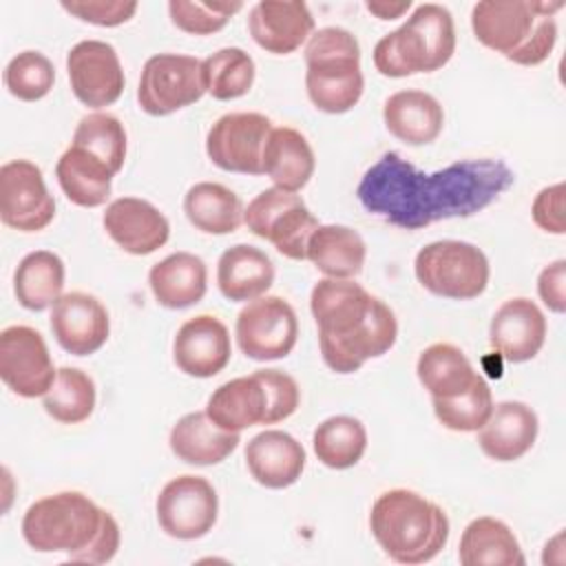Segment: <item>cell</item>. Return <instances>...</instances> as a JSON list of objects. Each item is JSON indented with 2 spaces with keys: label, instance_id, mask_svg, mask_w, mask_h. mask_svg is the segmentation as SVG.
Segmentation results:
<instances>
[{
  "label": "cell",
  "instance_id": "obj_20",
  "mask_svg": "<svg viewBox=\"0 0 566 566\" xmlns=\"http://www.w3.org/2000/svg\"><path fill=\"white\" fill-rule=\"evenodd\" d=\"M546 340L544 312L531 298L504 301L491 318L489 343L509 363H526L539 354Z\"/></svg>",
  "mask_w": 566,
  "mask_h": 566
},
{
  "label": "cell",
  "instance_id": "obj_18",
  "mask_svg": "<svg viewBox=\"0 0 566 566\" xmlns=\"http://www.w3.org/2000/svg\"><path fill=\"white\" fill-rule=\"evenodd\" d=\"M232 356L228 327L210 314L188 318L172 340L175 365L192 378H212L226 369Z\"/></svg>",
  "mask_w": 566,
  "mask_h": 566
},
{
  "label": "cell",
  "instance_id": "obj_14",
  "mask_svg": "<svg viewBox=\"0 0 566 566\" xmlns=\"http://www.w3.org/2000/svg\"><path fill=\"white\" fill-rule=\"evenodd\" d=\"M55 217V199L42 170L29 159L0 166V219L18 232H40Z\"/></svg>",
  "mask_w": 566,
  "mask_h": 566
},
{
  "label": "cell",
  "instance_id": "obj_10",
  "mask_svg": "<svg viewBox=\"0 0 566 566\" xmlns=\"http://www.w3.org/2000/svg\"><path fill=\"white\" fill-rule=\"evenodd\" d=\"M206 93L201 60L184 53H157L146 60L137 102L153 117H166L199 102Z\"/></svg>",
  "mask_w": 566,
  "mask_h": 566
},
{
  "label": "cell",
  "instance_id": "obj_15",
  "mask_svg": "<svg viewBox=\"0 0 566 566\" xmlns=\"http://www.w3.org/2000/svg\"><path fill=\"white\" fill-rule=\"evenodd\" d=\"M57 369L42 334L29 325H11L0 334V378L22 398L44 396Z\"/></svg>",
  "mask_w": 566,
  "mask_h": 566
},
{
  "label": "cell",
  "instance_id": "obj_22",
  "mask_svg": "<svg viewBox=\"0 0 566 566\" xmlns=\"http://www.w3.org/2000/svg\"><path fill=\"white\" fill-rule=\"evenodd\" d=\"M537 413L520 402L504 400L493 405L489 420L478 429V444L482 453L495 462L520 460L537 440Z\"/></svg>",
  "mask_w": 566,
  "mask_h": 566
},
{
  "label": "cell",
  "instance_id": "obj_47",
  "mask_svg": "<svg viewBox=\"0 0 566 566\" xmlns=\"http://www.w3.org/2000/svg\"><path fill=\"white\" fill-rule=\"evenodd\" d=\"M365 9L376 15L378 20H396L402 18L411 9V0H400V2H387V0H367Z\"/></svg>",
  "mask_w": 566,
  "mask_h": 566
},
{
  "label": "cell",
  "instance_id": "obj_8",
  "mask_svg": "<svg viewBox=\"0 0 566 566\" xmlns=\"http://www.w3.org/2000/svg\"><path fill=\"white\" fill-rule=\"evenodd\" d=\"M418 283L442 298H478L489 285L486 254L467 241L442 239L424 245L413 261Z\"/></svg>",
  "mask_w": 566,
  "mask_h": 566
},
{
  "label": "cell",
  "instance_id": "obj_41",
  "mask_svg": "<svg viewBox=\"0 0 566 566\" xmlns=\"http://www.w3.org/2000/svg\"><path fill=\"white\" fill-rule=\"evenodd\" d=\"M53 62L40 51H22L4 66L7 91L22 102H38L53 88Z\"/></svg>",
  "mask_w": 566,
  "mask_h": 566
},
{
  "label": "cell",
  "instance_id": "obj_19",
  "mask_svg": "<svg viewBox=\"0 0 566 566\" xmlns=\"http://www.w3.org/2000/svg\"><path fill=\"white\" fill-rule=\"evenodd\" d=\"M106 234L128 254L144 256L166 245L170 223L150 201L139 197H119L106 206Z\"/></svg>",
  "mask_w": 566,
  "mask_h": 566
},
{
  "label": "cell",
  "instance_id": "obj_13",
  "mask_svg": "<svg viewBox=\"0 0 566 566\" xmlns=\"http://www.w3.org/2000/svg\"><path fill=\"white\" fill-rule=\"evenodd\" d=\"M272 128L270 117L261 113H226L210 126L206 153L226 172L263 175V150Z\"/></svg>",
  "mask_w": 566,
  "mask_h": 566
},
{
  "label": "cell",
  "instance_id": "obj_33",
  "mask_svg": "<svg viewBox=\"0 0 566 566\" xmlns=\"http://www.w3.org/2000/svg\"><path fill=\"white\" fill-rule=\"evenodd\" d=\"M188 221L206 234H230L243 223V203L237 192L217 181H199L184 197Z\"/></svg>",
  "mask_w": 566,
  "mask_h": 566
},
{
  "label": "cell",
  "instance_id": "obj_3",
  "mask_svg": "<svg viewBox=\"0 0 566 566\" xmlns=\"http://www.w3.org/2000/svg\"><path fill=\"white\" fill-rule=\"evenodd\" d=\"M22 537L38 553H66L71 562L106 564L119 548V524L80 491L33 502L22 517Z\"/></svg>",
  "mask_w": 566,
  "mask_h": 566
},
{
  "label": "cell",
  "instance_id": "obj_11",
  "mask_svg": "<svg viewBox=\"0 0 566 566\" xmlns=\"http://www.w3.org/2000/svg\"><path fill=\"white\" fill-rule=\"evenodd\" d=\"M239 349L252 360L285 358L298 338V318L294 307L281 296H259L237 316Z\"/></svg>",
  "mask_w": 566,
  "mask_h": 566
},
{
  "label": "cell",
  "instance_id": "obj_9",
  "mask_svg": "<svg viewBox=\"0 0 566 566\" xmlns=\"http://www.w3.org/2000/svg\"><path fill=\"white\" fill-rule=\"evenodd\" d=\"M243 223L259 239L270 241L283 256L294 261L307 259V243L321 226L301 195L268 188L261 190L243 210Z\"/></svg>",
  "mask_w": 566,
  "mask_h": 566
},
{
  "label": "cell",
  "instance_id": "obj_45",
  "mask_svg": "<svg viewBox=\"0 0 566 566\" xmlns=\"http://www.w3.org/2000/svg\"><path fill=\"white\" fill-rule=\"evenodd\" d=\"M564 184H553L542 188L531 206V217L535 226L551 234H564L566 221H564Z\"/></svg>",
  "mask_w": 566,
  "mask_h": 566
},
{
  "label": "cell",
  "instance_id": "obj_34",
  "mask_svg": "<svg viewBox=\"0 0 566 566\" xmlns=\"http://www.w3.org/2000/svg\"><path fill=\"white\" fill-rule=\"evenodd\" d=\"M416 374L431 398H455L464 394L478 378L471 360L451 343H433L422 349Z\"/></svg>",
  "mask_w": 566,
  "mask_h": 566
},
{
  "label": "cell",
  "instance_id": "obj_6",
  "mask_svg": "<svg viewBox=\"0 0 566 566\" xmlns=\"http://www.w3.org/2000/svg\"><path fill=\"white\" fill-rule=\"evenodd\" d=\"M455 53V27L447 7L424 2L402 27L374 46V66L385 77H407L442 69Z\"/></svg>",
  "mask_w": 566,
  "mask_h": 566
},
{
  "label": "cell",
  "instance_id": "obj_38",
  "mask_svg": "<svg viewBox=\"0 0 566 566\" xmlns=\"http://www.w3.org/2000/svg\"><path fill=\"white\" fill-rule=\"evenodd\" d=\"M206 93L219 102L243 97L254 84V60L239 46H226L201 60Z\"/></svg>",
  "mask_w": 566,
  "mask_h": 566
},
{
  "label": "cell",
  "instance_id": "obj_36",
  "mask_svg": "<svg viewBox=\"0 0 566 566\" xmlns=\"http://www.w3.org/2000/svg\"><path fill=\"white\" fill-rule=\"evenodd\" d=\"M316 458L336 471L358 464L367 449V429L354 416H332L312 436Z\"/></svg>",
  "mask_w": 566,
  "mask_h": 566
},
{
  "label": "cell",
  "instance_id": "obj_30",
  "mask_svg": "<svg viewBox=\"0 0 566 566\" xmlns=\"http://www.w3.org/2000/svg\"><path fill=\"white\" fill-rule=\"evenodd\" d=\"M55 177L66 199L82 208L104 206L115 172L80 146H69L55 164Z\"/></svg>",
  "mask_w": 566,
  "mask_h": 566
},
{
  "label": "cell",
  "instance_id": "obj_23",
  "mask_svg": "<svg viewBox=\"0 0 566 566\" xmlns=\"http://www.w3.org/2000/svg\"><path fill=\"white\" fill-rule=\"evenodd\" d=\"M245 464L254 482L265 489H287L305 469V449L287 431L265 429L245 447Z\"/></svg>",
  "mask_w": 566,
  "mask_h": 566
},
{
  "label": "cell",
  "instance_id": "obj_5",
  "mask_svg": "<svg viewBox=\"0 0 566 566\" xmlns=\"http://www.w3.org/2000/svg\"><path fill=\"white\" fill-rule=\"evenodd\" d=\"M369 528L382 553L407 566L431 562L449 539L447 513L409 489H391L376 497Z\"/></svg>",
  "mask_w": 566,
  "mask_h": 566
},
{
  "label": "cell",
  "instance_id": "obj_7",
  "mask_svg": "<svg viewBox=\"0 0 566 566\" xmlns=\"http://www.w3.org/2000/svg\"><path fill=\"white\" fill-rule=\"evenodd\" d=\"M305 88L310 102L329 115L352 111L363 97L360 44L343 27L314 31L305 46Z\"/></svg>",
  "mask_w": 566,
  "mask_h": 566
},
{
  "label": "cell",
  "instance_id": "obj_21",
  "mask_svg": "<svg viewBox=\"0 0 566 566\" xmlns=\"http://www.w3.org/2000/svg\"><path fill=\"white\" fill-rule=\"evenodd\" d=\"M248 31L268 53H294L314 31V18L305 2L261 0L250 9Z\"/></svg>",
  "mask_w": 566,
  "mask_h": 566
},
{
  "label": "cell",
  "instance_id": "obj_2",
  "mask_svg": "<svg viewBox=\"0 0 566 566\" xmlns=\"http://www.w3.org/2000/svg\"><path fill=\"white\" fill-rule=\"evenodd\" d=\"M325 365L336 374H354L369 358L387 354L398 336L389 305L349 279H321L310 294Z\"/></svg>",
  "mask_w": 566,
  "mask_h": 566
},
{
  "label": "cell",
  "instance_id": "obj_42",
  "mask_svg": "<svg viewBox=\"0 0 566 566\" xmlns=\"http://www.w3.org/2000/svg\"><path fill=\"white\" fill-rule=\"evenodd\" d=\"M241 2H203V0H170L168 13L177 29L190 35H210L221 31L228 20L241 11Z\"/></svg>",
  "mask_w": 566,
  "mask_h": 566
},
{
  "label": "cell",
  "instance_id": "obj_27",
  "mask_svg": "<svg viewBox=\"0 0 566 566\" xmlns=\"http://www.w3.org/2000/svg\"><path fill=\"white\" fill-rule=\"evenodd\" d=\"M168 442L172 453L186 464L212 467L223 462L239 447L241 438L214 424L206 411H190L175 422Z\"/></svg>",
  "mask_w": 566,
  "mask_h": 566
},
{
  "label": "cell",
  "instance_id": "obj_37",
  "mask_svg": "<svg viewBox=\"0 0 566 566\" xmlns=\"http://www.w3.org/2000/svg\"><path fill=\"white\" fill-rule=\"evenodd\" d=\"M95 382L93 378L77 367H62L51 385V389L42 396L44 411L62 422L77 424L88 420L95 409Z\"/></svg>",
  "mask_w": 566,
  "mask_h": 566
},
{
  "label": "cell",
  "instance_id": "obj_16",
  "mask_svg": "<svg viewBox=\"0 0 566 566\" xmlns=\"http://www.w3.org/2000/svg\"><path fill=\"white\" fill-rule=\"evenodd\" d=\"M73 95L88 108H104L119 99L126 77L113 44L82 40L66 55Z\"/></svg>",
  "mask_w": 566,
  "mask_h": 566
},
{
  "label": "cell",
  "instance_id": "obj_25",
  "mask_svg": "<svg viewBox=\"0 0 566 566\" xmlns=\"http://www.w3.org/2000/svg\"><path fill=\"white\" fill-rule=\"evenodd\" d=\"M206 413L214 424L232 433L254 424H268V394L259 374L254 371L219 385L208 398Z\"/></svg>",
  "mask_w": 566,
  "mask_h": 566
},
{
  "label": "cell",
  "instance_id": "obj_12",
  "mask_svg": "<svg viewBox=\"0 0 566 566\" xmlns=\"http://www.w3.org/2000/svg\"><path fill=\"white\" fill-rule=\"evenodd\" d=\"M155 509L157 522L168 537L190 542L212 531L219 515V497L206 478L179 475L164 484Z\"/></svg>",
  "mask_w": 566,
  "mask_h": 566
},
{
  "label": "cell",
  "instance_id": "obj_32",
  "mask_svg": "<svg viewBox=\"0 0 566 566\" xmlns=\"http://www.w3.org/2000/svg\"><path fill=\"white\" fill-rule=\"evenodd\" d=\"M367 245L363 237L338 223L318 226L307 243V261L327 279H354L363 272Z\"/></svg>",
  "mask_w": 566,
  "mask_h": 566
},
{
  "label": "cell",
  "instance_id": "obj_29",
  "mask_svg": "<svg viewBox=\"0 0 566 566\" xmlns=\"http://www.w3.org/2000/svg\"><path fill=\"white\" fill-rule=\"evenodd\" d=\"M316 168V157L303 133L290 126L272 128L263 150V175L276 188L298 192L307 186Z\"/></svg>",
  "mask_w": 566,
  "mask_h": 566
},
{
  "label": "cell",
  "instance_id": "obj_24",
  "mask_svg": "<svg viewBox=\"0 0 566 566\" xmlns=\"http://www.w3.org/2000/svg\"><path fill=\"white\" fill-rule=\"evenodd\" d=\"M382 119L396 139L409 146H424L436 142L442 133L444 111L433 95L418 88H407L385 99Z\"/></svg>",
  "mask_w": 566,
  "mask_h": 566
},
{
  "label": "cell",
  "instance_id": "obj_1",
  "mask_svg": "<svg viewBox=\"0 0 566 566\" xmlns=\"http://www.w3.org/2000/svg\"><path fill=\"white\" fill-rule=\"evenodd\" d=\"M513 181L515 175L502 159H462L424 172L389 150L365 170L356 197L369 214L402 230H420L444 219L473 217Z\"/></svg>",
  "mask_w": 566,
  "mask_h": 566
},
{
  "label": "cell",
  "instance_id": "obj_40",
  "mask_svg": "<svg viewBox=\"0 0 566 566\" xmlns=\"http://www.w3.org/2000/svg\"><path fill=\"white\" fill-rule=\"evenodd\" d=\"M438 422L451 431H478L493 411V396L478 374L473 385L455 398H431Z\"/></svg>",
  "mask_w": 566,
  "mask_h": 566
},
{
  "label": "cell",
  "instance_id": "obj_28",
  "mask_svg": "<svg viewBox=\"0 0 566 566\" xmlns=\"http://www.w3.org/2000/svg\"><path fill=\"white\" fill-rule=\"evenodd\" d=\"M274 283L272 259L248 243L228 248L217 263V285L228 301L243 303L265 296Z\"/></svg>",
  "mask_w": 566,
  "mask_h": 566
},
{
  "label": "cell",
  "instance_id": "obj_43",
  "mask_svg": "<svg viewBox=\"0 0 566 566\" xmlns=\"http://www.w3.org/2000/svg\"><path fill=\"white\" fill-rule=\"evenodd\" d=\"M268 394V424H276L290 418L301 402V389L296 380L281 369H256Z\"/></svg>",
  "mask_w": 566,
  "mask_h": 566
},
{
  "label": "cell",
  "instance_id": "obj_39",
  "mask_svg": "<svg viewBox=\"0 0 566 566\" xmlns=\"http://www.w3.org/2000/svg\"><path fill=\"white\" fill-rule=\"evenodd\" d=\"M73 146L84 148L104 161L115 175L126 159V130L124 124L111 113H88L80 119L73 133Z\"/></svg>",
  "mask_w": 566,
  "mask_h": 566
},
{
  "label": "cell",
  "instance_id": "obj_35",
  "mask_svg": "<svg viewBox=\"0 0 566 566\" xmlns=\"http://www.w3.org/2000/svg\"><path fill=\"white\" fill-rule=\"evenodd\" d=\"M64 290V261L49 250L29 252L15 268L13 294L24 310L53 307Z\"/></svg>",
  "mask_w": 566,
  "mask_h": 566
},
{
  "label": "cell",
  "instance_id": "obj_46",
  "mask_svg": "<svg viewBox=\"0 0 566 566\" xmlns=\"http://www.w3.org/2000/svg\"><path fill=\"white\" fill-rule=\"evenodd\" d=\"M537 294L551 312L564 314L566 310V261L564 259L553 261L539 272Z\"/></svg>",
  "mask_w": 566,
  "mask_h": 566
},
{
  "label": "cell",
  "instance_id": "obj_26",
  "mask_svg": "<svg viewBox=\"0 0 566 566\" xmlns=\"http://www.w3.org/2000/svg\"><path fill=\"white\" fill-rule=\"evenodd\" d=\"M148 285L161 307L184 310L206 296L208 270L197 254L172 252L150 268Z\"/></svg>",
  "mask_w": 566,
  "mask_h": 566
},
{
  "label": "cell",
  "instance_id": "obj_44",
  "mask_svg": "<svg viewBox=\"0 0 566 566\" xmlns=\"http://www.w3.org/2000/svg\"><path fill=\"white\" fill-rule=\"evenodd\" d=\"M135 0H64L62 9L82 22L97 27H119L137 13Z\"/></svg>",
  "mask_w": 566,
  "mask_h": 566
},
{
  "label": "cell",
  "instance_id": "obj_4",
  "mask_svg": "<svg viewBox=\"0 0 566 566\" xmlns=\"http://www.w3.org/2000/svg\"><path fill=\"white\" fill-rule=\"evenodd\" d=\"M562 7V0H482L471 9V29L480 44L513 64L537 66L557 42L555 13Z\"/></svg>",
  "mask_w": 566,
  "mask_h": 566
},
{
  "label": "cell",
  "instance_id": "obj_31",
  "mask_svg": "<svg viewBox=\"0 0 566 566\" xmlns=\"http://www.w3.org/2000/svg\"><path fill=\"white\" fill-rule=\"evenodd\" d=\"M462 566H524L526 557L513 531L495 517H475L467 524L458 546Z\"/></svg>",
  "mask_w": 566,
  "mask_h": 566
},
{
  "label": "cell",
  "instance_id": "obj_17",
  "mask_svg": "<svg viewBox=\"0 0 566 566\" xmlns=\"http://www.w3.org/2000/svg\"><path fill=\"white\" fill-rule=\"evenodd\" d=\"M51 332L64 352L91 356L106 345L111 318L102 301L93 294L69 292L51 307Z\"/></svg>",
  "mask_w": 566,
  "mask_h": 566
}]
</instances>
